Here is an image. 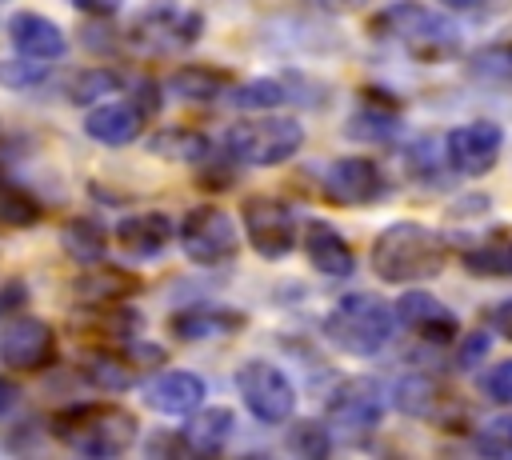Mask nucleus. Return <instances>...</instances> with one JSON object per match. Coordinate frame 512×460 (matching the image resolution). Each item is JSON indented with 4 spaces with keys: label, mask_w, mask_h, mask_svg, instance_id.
<instances>
[{
    "label": "nucleus",
    "mask_w": 512,
    "mask_h": 460,
    "mask_svg": "<svg viewBox=\"0 0 512 460\" xmlns=\"http://www.w3.org/2000/svg\"><path fill=\"white\" fill-rule=\"evenodd\" d=\"M124 88H128V80L116 76V72H76L68 96H72L76 104H96V100H108V96H116V92H124Z\"/></svg>",
    "instance_id": "nucleus-32"
},
{
    "label": "nucleus",
    "mask_w": 512,
    "mask_h": 460,
    "mask_svg": "<svg viewBox=\"0 0 512 460\" xmlns=\"http://www.w3.org/2000/svg\"><path fill=\"white\" fill-rule=\"evenodd\" d=\"M80 12H88V16H112L124 0H72Z\"/></svg>",
    "instance_id": "nucleus-42"
},
{
    "label": "nucleus",
    "mask_w": 512,
    "mask_h": 460,
    "mask_svg": "<svg viewBox=\"0 0 512 460\" xmlns=\"http://www.w3.org/2000/svg\"><path fill=\"white\" fill-rule=\"evenodd\" d=\"M60 248H64L76 264H92V260H104V252H108V232H104L92 216H72V220L60 228Z\"/></svg>",
    "instance_id": "nucleus-26"
},
{
    "label": "nucleus",
    "mask_w": 512,
    "mask_h": 460,
    "mask_svg": "<svg viewBox=\"0 0 512 460\" xmlns=\"http://www.w3.org/2000/svg\"><path fill=\"white\" fill-rule=\"evenodd\" d=\"M440 8H448V12H488L492 4H500V0H436Z\"/></svg>",
    "instance_id": "nucleus-41"
},
{
    "label": "nucleus",
    "mask_w": 512,
    "mask_h": 460,
    "mask_svg": "<svg viewBox=\"0 0 512 460\" xmlns=\"http://www.w3.org/2000/svg\"><path fill=\"white\" fill-rule=\"evenodd\" d=\"M0 360L16 372H40L56 360V332L48 320L16 316L0 332Z\"/></svg>",
    "instance_id": "nucleus-13"
},
{
    "label": "nucleus",
    "mask_w": 512,
    "mask_h": 460,
    "mask_svg": "<svg viewBox=\"0 0 512 460\" xmlns=\"http://www.w3.org/2000/svg\"><path fill=\"white\" fill-rule=\"evenodd\" d=\"M320 332L348 356H376L396 336V312L372 292H348L328 308Z\"/></svg>",
    "instance_id": "nucleus-3"
},
{
    "label": "nucleus",
    "mask_w": 512,
    "mask_h": 460,
    "mask_svg": "<svg viewBox=\"0 0 512 460\" xmlns=\"http://www.w3.org/2000/svg\"><path fill=\"white\" fill-rule=\"evenodd\" d=\"M124 36H128V44H136L148 56H172V52L192 48L204 36V16L196 8H184V4H172V0H156V4H144L132 16Z\"/></svg>",
    "instance_id": "nucleus-6"
},
{
    "label": "nucleus",
    "mask_w": 512,
    "mask_h": 460,
    "mask_svg": "<svg viewBox=\"0 0 512 460\" xmlns=\"http://www.w3.org/2000/svg\"><path fill=\"white\" fill-rule=\"evenodd\" d=\"M288 448L296 452V456H324L328 448H332V440H328V424H316V420H300L292 432H288Z\"/></svg>",
    "instance_id": "nucleus-34"
},
{
    "label": "nucleus",
    "mask_w": 512,
    "mask_h": 460,
    "mask_svg": "<svg viewBox=\"0 0 512 460\" xmlns=\"http://www.w3.org/2000/svg\"><path fill=\"white\" fill-rule=\"evenodd\" d=\"M240 220H244V236L248 244L264 256V260H280L296 248V236H300V216L292 204L276 200V196H248L244 208H240Z\"/></svg>",
    "instance_id": "nucleus-9"
},
{
    "label": "nucleus",
    "mask_w": 512,
    "mask_h": 460,
    "mask_svg": "<svg viewBox=\"0 0 512 460\" xmlns=\"http://www.w3.org/2000/svg\"><path fill=\"white\" fill-rule=\"evenodd\" d=\"M44 80V68H40V60H0V88H16V92H24V88H36Z\"/></svg>",
    "instance_id": "nucleus-36"
},
{
    "label": "nucleus",
    "mask_w": 512,
    "mask_h": 460,
    "mask_svg": "<svg viewBox=\"0 0 512 460\" xmlns=\"http://www.w3.org/2000/svg\"><path fill=\"white\" fill-rule=\"evenodd\" d=\"M192 420L180 428V440L188 452H220L228 440H232V428H236V416L232 408H196L188 412Z\"/></svg>",
    "instance_id": "nucleus-23"
},
{
    "label": "nucleus",
    "mask_w": 512,
    "mask_h": 460,
    "mask_svg": "<svg viewBox=\"0 0 512 460\" xmlns=\"http://www.w3.org/2000/svg\"><path fill=\"white\" fill-rule=\"evenodd\" d=\"M148 152H152V156H160V160H176V164H200V160H208V156H212V144H208L200 132L172 124V128L152 132Z\"/></svg>",
    "instance_id": "nucleus-25"
},
{
    "label": "nucleus",
    "mask_w": 512,
    "mask_h": 460,
    "mask_svg": "<svg viewBox=\"0 0 512 460\" xmlns=\"http://www.w3.org/2000/svg\"><path fill=\"white\" fill-rule=\"evenodd\" d=\"M300 80H284V76H256L240 88H232V104L236 108H280L284 100H296Z\"/></svg>",
    "instance_id": "nucleus-27"
},
{
    "label": "nucleus",
    "mask_w": 512,
    "mask_h": 460,
    "mask_svg": "<svg viewBox=\"0 0 512 460\" xmlns=\"http://www.w3.org/2000/svg\"><path fill=\"white\" fill-rule=\"evenodd\" d=\"M172 240H176V224L164 212H132L116 224V244L136 260L160 256Z\"/></svg>",
    "instance_id": "nucleus-19"
},
{
    "label": "nucleus",
    "mask_w": 512,
    "mask_h": 460,
    "mask_svg": "<svg viewBox=\"0 0 512 460\" xmlns=\"http://www.w3.org/2000/svg\"><path fill=\"white\" fill-rule=\"evenodd\" d=\"M36 220H40V204H36L24 188H16V184L0 180V224L28 228V224H36Z\"/></svg>",
    "instance_id": "nucleus-33"
},
{
    "label": "nucleus",
    "mask_w": 512,
    "mask_h": 460,
    "mask_svg": "<svg viewBox=\"0 0 512 460\" xmlns=\"http://www.w3.org/2000/svg\"><path fill=\"white\" fill-rule=\"evenodd\" d=\"M328 12H352V8H364L368 0H320Z\"/></svg>",
    "instance_id": "nucleus-44"
},
{
    "label": "nucleus",
    "mask_w": 512,
    "mask_h": 460,
    "mask_svg": "<svg viewBox=\"0 0 512 460\" xmlns=\"http://www.w3.org/2000/svg\"><path fill=\"white\" fill-rule=\"evenodd\" d=\"M136 432H140L136 416L120 404H72L52 416V436L64 448L92 456V460L128 452L136 444Z\"/></svg>",
    "instance_id": "nucleus-2"
},
{
    "label": "nucleus",
    "mask_w": 512,
    "mask_h": 460,
    "mask_svg": "<svg viewBox=\"0 0 512 460\" xmlns=\"http://www.w3.org/2000/svg\"><path fill=\"white\" fill-rule=\"evenodd\" d=\"M144 124H148V108L136 96L132 100H96V104H88V116H84V132L108 148L132 144L144 132Z\"/></svg>",
    "instance_id": "nucleus-14"
},
{
    "label": "nucleus",
    "mask_w": 512,
    "mask_h": 460,
    "mask_svg": "<svg viewBox=\"0 0 512 460\" xmlns=\"http://www.w3.org/2000/svg\"><path fill=\"white\" fill-rule=\"evenodd\" d=\"M144 404L160 416H188L204 404V380L196 372H184V368L160 372L144 384Z\"/></svg>",
    "instance_id": "nucleus-18"
},
{
    "label": "nucleus",
    "mask_w": 512,
    "mask_h": 460,
    "mask_svg": "<svg viewBox=\"0 0 512 460\" xmlns=\"http://www.w3.org/2000/svg\"><path fill=\"white\" fill-rule=\"evenodd\" d=\"M168 328L180 340H212V336H232L244 328V312L220 308V304H192L184 312H172Z\"/></svg>",
    "instance_id": "nucleus-20"
},
{
    "label": "nucleus",
    "mask_w": 512,
    "mask_h": 460,
    "mask_svg": "<svg viewBox=\"0 0 512 460\" xmlns=\"http://www.w3.org/2000/svg\"><path fill=\"white\" fill-rule=\"evenodd\" d=\"M488 324H492V332H500V336H508V340H512V300H504V304L488 308Z\"/></svg>",
    "instance_id": "nucleus-40"
},
{
    "label": "nucleus",
    "mask_w": 512,
    "mask_h": 460,
    "mask_svg": "<svg viewBox=\"0 0 512 460\" xmlns=\"http://www.w3.org/2000/svg\"><path fill=\"white\" fill-rule=\"evenodd\" d=\"M388 192V176L368 156H336L320 172V196L340 208H368Z\"/></svg>",
    "instance_id": "nucleus-10"
},
{
    "label": "nucleus",
    "mask_w": 512,
    "mask_h": 460,
    "mask_svg": "<svg viewBox=\"0 0 512 460\" xmlns=\"http://www.w3.org/2000/svg\"><path fill=\"white\" fill-rule=\"evenodd\" d=\"M80 376H84L92 388H100V392H124V388L132 384L128 360H120V356H112V352H104V348L80 356Z\"/></svg>",
    "instance_id": "nucleus-28"
},
{
    "label": "nucleus",
    "mask_w": 512,
    "mask_h": 460,
    "mask_svg": "<svg viewBox=\"0 0 512 460\" xmlns=\"http://www.w3.org/2000/svg\"><path fill=\"white\" fill-rule=\"evenodd\" d=\"M464 264L472 276H512V240L504 232H496L480 248H468Z\"/></svg>",
    "instance_id": "nucleus-30"
},
{
    "label": "nucleus",
    "mask_w": 512,
    "mask_h": 460,
    "mask_svg": "<svg viewBox=\"0 0 512 460\" xmlns=\"http://www.w3.org/2000/svg\"><path fill=\"white\" fill-rule=\"evenodd\" d=\"M392 312H396V324L412 328L428 344H452L460 336L456 312L448 304H440L436 296H428V292H404Z\"/></svg>",
    "instance_id": "nucleus-15"
},
{
    "label": "nucleus",
    "mask_w": 512,
    "mask_h": 460,
    "mask_svg": "<svg viewBox=\"0 0 512 460\" xmlns=\"http://www.w3.org/2000/svg\"><path fill=\"white\" fill-rule=\"evenodd\" d=\"M8 36H12L16 52L28 56V60L48 64V60H64V56H68V36H64V28L52 24V20L40 16V12H16V16L8 20Z\"/></svg>",
    "instance_id": "nucleus-17"
},
{
    "label": "nucleus",
    "mask_w": 512,
    "mask_h": 460,
    "mask_svg": "<svg viewBox=\"0 0 512 460\" xmlns=\"http://www.w3.org/2000/svg\"><path fill=\"white\" fill-rule=\"evenodd\" d=\"M504 148V132L492 120H468L448 128V136L440 140L444 152V168H452L456 176H484L496 168Z\"/></svg>",
    "instance_id": "nucleus-11"
},
{
    "label": "nucleus",
    "mask_w": 512,
    "mask_h": 460,
    "mask_svg": "<svg viewBox=\"0 0 512 460\" xmlns=\"http://www.w3.org/2000/svg\"><path fill=\"white\" fill-rule=\"evenodd\" d=\"M16 396H20V392H16V384H12V380H4V376H0V416H4V412H12V408H16Z\"/></svg>",
    "instance_id": "nucleus-43"
},
{
    "label": "nucleus",
    "mask_w": 512,
    "mask_h": 460,
    "mask_svg": "<svg viewBox=\"0 0 512 460\" xmlns=\"http://www.w3.org/2000/svg\"><path fill=\"white\" fill-rule=\"evenodd\" d=\"M476 448L488 456H512V416H492L476 432Z\"/></svg>",
    "instance_id": "nucleus-35"
},
{
    "label": "nucleus",
    "mask_w": 512,
    "mask_h": 460,
    "mask_svg": "<svg viewBox=\"0 0 512 460\" xmlns=\"http://www.w3.org/2000/svg\"><path fill=\"white\" fill-rule=\"evenodd\" d=\"M24 296H28V288H24V280H12V284H4V288H0V316H8V312H16V308L24 304Z\"/></svg>",
    "instance_id": "nucleus-39"
},
{
    "label": "nucleus",
    "mask_w": 512,
    "mask_h": 460,
    "mask_svg": "<svg viewBox=\"0 0 512 460\" xmlns=\"http://www.w3.org/2000/svg\"><path fill=\"white\" fill-rule=\"evenodd\" d=\"M348 136H356V140H364V144H392L396 136H400V108L396 104H388V100H368L364 96V104L348 116Z\"/></svg>",
    "instance_id": "nucleus-24"
},
{
    "label": "nucleus",
    "mask_w": 512,
    "mask_h": 460,
    "mask_svg": "<svg viewBox=\"0 0 512 460\" xmlns=\"http://www.w3.org/2000/svg\"><path fill=\"white\" fill-rule=\"evenodd\" d=\"M480 392H484L492 404H504V408H512V360H500V364H492V368L484 372V380H480Z\"/></svg>",
    "instance_id": "nucleus-37"
},
{
    "label": "nucleus",
    "mask_w": 512,
    "mask_h": 460,
    "mask_svg": "<svg viewBox=\"0 0 512 460\" xmlns=\"http://www.w3.org/2000/svg\"><path fill=\"white\" fill-rule=\"evenodd\" d=\"M236 388L260 424H284L296 412V388L272 360H244L236 368Z\"/></svg>",
    "instance_id": "nucleus-8"
},
{
    "label": "nucleus",
    "mask_w": 512,
    "mask_h": 460,
    "mask_svg": "<svg viewBox=\"0 0 512 460\" xmlns=\"http://www.w3.org/2000/svg\"><path fill=\"white\" fill-rule=\"evenodd\" d=\"M176 240L184 248V256L200 268H216V264H228L240 248V232H236V220L216 208V204H196L184 212L180 228H176Z\"/></svg>",
    "instance_id": "nucleus-7"
},
{
    "label": "nucleus",
    "mask_w": 512,
    "mask_h": 460,
    "mask_svg": "<svg viewBox=\"0 0 512 460\" xmlns=\"http://www.w3.org/2000/svg\"><path fill=\"white\" fill-rule=\"evenodd\" d=\"M368 32L380 40L404 44L420 60H448L460 56V32L448 24V16L428 12L420 4H388L368 20Z\"/></svg>",
    "instance_id": "nucleus-4"
},
{
    "label": "nucleus",
    "mask_w": 512,
    "mask_h": 460,
    "mask_svg": "<svg viewBox=\"0 0 512 460\" xmlns=\"http://www.w3.org/2000/svg\"><path fill=\"white\" fill-rule=\"evenodd\" d=\"M168 88H172L180 100H216V96L228 88V72H220V68H200V64L176 68V72L168 76Z\"/></svg>",
    "instance_id": "nucleus-29"
},
{
    "label": "nucleus",
    "mask_w": 512,
    "mask_h": 460,
    "mask_svg": "<svg viewBox=\"0 0 512 460\" xmlns=\"http://www.w3.org/2000/svg\"><path fill=\"white\" fill-rule=\"evenodd\" d=\"M80 268H84V272L72 280V292L80 296V304H112V300L132 296L136 284H140L132 272L112 268V264H100V260L80 264Z\"/></svg>",
    "instance_id": "nucleus-21"
},
{
    "label": "nucleus",
    "mask_w": 512,
    "mask_h": 460,
    "mask_svg": "<svg viewBox=\"0 0 512 460\" xmlns=\"http://www.w3.org/2000/svg\"><path fill=\"white\" fill-rule=\"evenodd\" d=\"M304 232V252H308V264L320 272V276H332V280H344L356 272V252L352 244L328 224V220H304L300 224Z\"/></svg>",
    "instance_id": "nucleus-16"
},
{
    "label": "nucleus",
    "mask_w": 512,
    "mask_h": 460,
    "mask_svg": "<svg viewBox=\"0 0 512 460\" xmlns=\"http://www.w3.org/2000/svg\"><path fill=\"white\" fill-rule=\"evenodd\" d=\"M484 352H488V336H484V332H472V336L464 340V348H460V356H456V360H460V368H472Z\"/></svg>",
    "instance_id": "nucleus-38"
},
{
    "label": "nucleus",
    "mask_w": 512,
    "mask_h": 460,
    "mask_svg": "<svg viewBox=\"0 0 512 460\" xmlns=\"http://www.w3.org/2000/svg\"><path fill=\"white\" fill-rule=\"evenodd\" d=\"M324 420H328L332 432L368 436L384 420V392H380V384L368 380V376L344 380L340 388H332V396L324 404Z\"/></svg>",
    "instance_id": "nucleus-12"
},
{
    "label": "nucleus",
    "mask_w": 512,
    "mask_h": 460,
    "mask_svg": "<svg viewBox=\"0 0 512 460\" xmlns=\"http://www.w3.org/2000/svg\"><path fill=\"white\" fill-rule=\"evenodd\" d=\"M304 128L296 116H244L224 128V156L248 168H272L300 152Z\"/></svg>",
    "instance_id": "nucleus-5"
},
{
    "label": "nucleus",
    "mask_w": 512,
    "mask_h": 460,
    "mask_svg": "<svg viewBox=\"0 0 512 460\" xmlns=\"http://www.w3.org/2000/svg\"><path fill=\"white\" fill-rule=\"evenodd\" d=\"M444 264H448V244L428 224L392 220L372 240V268L384 284H420L440 276Z\"/></svg>",
    "instance_id": "nucleus-1"
},
{
    "label": "nucleus",
    "mask_w": 512,
    "mask_h": 460,
    "mask_svg": "<svg viewBox=\"0 0 512 460\" xmlns=\"http://www.w3.org/2000/svg\"><path fill=\"white\" fill-rule=\"evenodd\" d=\"M392 404H396L404 416L436 420V416H444V408L452 404V392H444L440 380L416 372V376H404V380L392 388Z\"/></svg>",
    "instance_id": "nucleus-22"
},
{
    "label": "nucleus",
    "mask_w": 512,
    "mask_h": 460,
    "mask_svg": "<svg viewBox=\"0 0 512 460\" xmlns=\"http://www.w3.org/2000/svg\"><path fill=\"white\" fill-rule=\"evenodd\" d=\"M464 68H468L472 80H492V84L512 80V40H496V44L476 48L464 60Z\"/></svg>",
    "instance_id": "nucleus-31"
}]
</instances>
